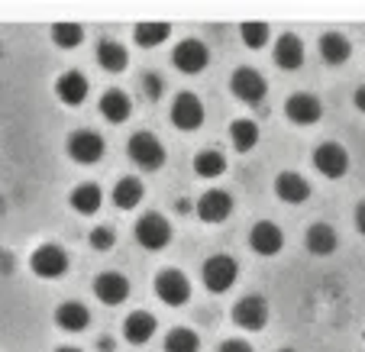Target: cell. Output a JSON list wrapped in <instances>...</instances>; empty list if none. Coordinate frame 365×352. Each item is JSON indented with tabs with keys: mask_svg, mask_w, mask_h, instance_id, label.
I'll use <instances>...</instances> for the list:
<instances>
[{
	"mask_svg": "<svg viewBox=\"0 0 365 352\" xmlns=\"http://www.w3.org/2000/svg\"><path fill=\"white\" fill-rule=\"evenodd\" d=\"M126 152H130V159L136 162L143 172H159V168L165 165V145L152 136V133H136V136H130Z\"/></svg>",
	"mask_w": 365,
	"mask_h": 352,
	"instance_id": "1",
	"label": "cell"
},
{
	"mask_svg": "<svg viewBox=\"0 0 365 352\" xmlns=\"http://www.w3.org/2000/svg\"><path fill=\"white\" fill-rule=\"evenodd\" d=\"M200 278H204L207 291L227 294V291L236 284V278H240V265H236V259H230V256H210L204 262V269H200Z\"/></svg>",
	"mask_w": 365,
	"mask_h": 352,
	"instance_id": "2",
	"label": "cell"
},
{
	"mask_svg": "<svg viewBox=\"0 0 365 352\" xmlns=\"http://www.w3.org/2000/svg\"><path fill=\"white\" fill-rule=\"evenodd\" d=\"M136 242L143 249H149V252H159V249H165L168 242H172V227H168V220L162 214H143L136 220Z\"/></svg>",
	"mask_w": 365,
	"mask_h": 352,
	"instance_id": "3",
	"label": "cell"
},
{
	"mask_svg": "<svg viewBox=\"0 0 365 352\" xmlns=\"http://www.w3.org/2000/svg\"><path fill=\"white\" fill-rule=\"evenodd\" d=\"M155 297L168 307L187 304V297H191V281H187V275L178 269L159 271V275H155Z\"/></svg>",
	"mask_w": 365,
	"mask_h": 352,
	"instance_id": "4",
	"label": "cell"
},
{
	"mask_svg": "<svg viewBox=\"0 0 365 352\" xmlns=\"http://www.w3.org/2000/svg\"><path fill=\"white\" fill-rule=\"evenodd\" d=\"M230 90H233L236 97H240L242 104L255 107L259 100H265V94H269V81L262 78V71H255V68H236L233 78H230Z\"/></svg>",
	"mask_w": 365,
	"mask_h": 352,
	"instance_id": "5",
	"label": "cell"
},
{
	"mask_svg": "<svg viewBox=\"0 0 365 352\" xmlns=\"http://www.w3.org/2000/svg\"><path fill=\"white\" fill-rule=\"evenodd\" d=\"M29 269L39 278H62L68 271V256H65V249L56 246V242H42L33 256H29Z\"/></svg>",
	"mask_w": 365,
	"mask_h": 352,
	"instance_id": "6",
	"label": "cell"
},
{
	"mask_svg": "<svg viewBox=\"0 0 365 352\" xmlns=\"http://www.w3.org/2000/svg\"><path fill=\"white\" fill-rule=\"evenodd\" d=\"M107 145H103V136L91 130H78L68 136V155L78 162V165H94V162L103 159Z\"/></svg>",
	"mask_w": 365,
	"mask_h": 352,
	"instance_id": "7",
	"label": "cell"
},
{
	"mask_svg": "<svg viewBox=\"0 0 365 352\" xmlns=\"http://www.w3.org/2000/svg\"><path fill=\"white\" fill-rule=\"evenodd\" d=\"M314 168H317L324 178H343L349 172V152H346L339 143H324L317 145V152H314Z\"/></svg>",
	"mask_w": 365,
	"mask_h": 352,
	"instance_id": "8",
	"label": "cell"
},
{
	"mask_svg": "<svg viewBox=\"0 0 365 352\" xmlns=\"http://www.w3.org/2000/svg\"><path fill=\"white\" fill-rule=\"evenodd\" d=\"M233 323L240 330H262L269 323V301L259 294H249L242 297L240 304L233 307Z\"/></svg>",
	"mask_w": 365,
	"mask_h": 352,
	"instance_id": "9",
	"label": "cell"
},
{
	"mask_svg": "<svg viewBox=\"0 0 365 352\" xmlns=\"http://www.w3.org/2000/svg\"><path fill=\"white\" fill-rule=\"evenodd\" d=\"M172 62H175V68H181L185 75H197V71L207 68L210 52H207V46L200 39H181L172 52Z\"/></svg>",
	"mask_w": 365,
	"mask_h": 352,
	"instance_id": "10",
	"label": "cell"
},
{
	"mask_svg": "<svg viewBox=\"0 0 365 352\" xmlns=\"http://www.w3.org/2000/svg\"><path fill=\"white\" fill-rule=\"evenodd\" d=\"M284 117L297 126H314L320 117H324V107H320V100L314 94L297 90V94L288 97V104H284Z\"/></svg>",
	"mask_w": 365,
	"mask_h": 352,
	"instance_id": "11",
	"label": "cell"
},
{
	"mask_svg": "<svg viewBox=\"0 0 365 352\" xmlns=\"http://www.w3.org/2000/svg\"><path fill=\"white\" fill-rule=\"evenodd\" d=\"M172 123L185 133H194L204 123V104L197 100V94H178L172 104Z\"/></svg>",
	"mask_w": 365,
	"mask_h": 352,
	"instance_id": "12",
	"label": "cell"
},
{
	"mask_svg": "<svg viewBox=\"0 0 365 352\" xmlns=\"http://www.w3.org/2000/svg\"><path fill=\"white\" fill-rule=\"evenodd\" d=\"M94 294H97V301L117 307L130 297V281H126L120 271H103V275L94 278Z\"/></svg>",
	"mask_w": 365,
	"mask_h": 352,
	"instance_id": "13",
	"label": "cell"
},
{
	"mask_svg": "<svg viewBox=\"0 0 365 352\" xmlns=\"http://www.w3.org/2000/svg\"><path fill=\"white\" fill-rule=\"evenodd\" d=\"M230 214H233V197H230L227 191H220V187L207 191L204 197L197 200V217L204 223H223Z\"/></svg>",
	"mask_w": 365,
	"mask_h": 352,
	"instance_id": "14",
	"label": "cell"
},
{
	"mask_svg": "<svg viewBox=\"0 0 365 352\" xmlns=\"http://www.w3.org/2000/svg\"><path fill=\"white\" fill-rule=\"evenodd\" d=\"M88 90H91V84L81 71H65L56 81V94L65 107H81L84 100H88Z\"/></svg>",
	"mask_w": 365,
	"mask_h": 352,
	"instance_id": "15",
	"label": "cell"
},
{
	"mask_svg": "<svg viewBox=\"0 0 365 352\" xmlns=\"http://www.w3.org/2000/svg\"><path fill=\"white\" fill-rule=\"evenodd\" d=\"M249 246H252L259 256H275L278 249L284 246V233L278 229V223L262 220V223H255L252 233H249Z\"/></svg>",
	"mask_w": 365,
	"mask_h": 352,
	"instance_id": "16",
	"label": "cell"
},
{
	"mask_svg": "<svg viewBox=\"0 0 365 352\" xmlns=\"http://www.w3.org/2000/svg\"><path fill=\"white\" fill-rule=\"evenodd\" d=\"M275 65L284 71H297L304 65V42L294 33H284L275 39Z\"/></svg>",
	"mask_w": 365,
	"mask_h": 352,
	"instance_id": "17",
	"label": "cell"
},
{
	"mask_svg": "<svg viewBox=\"0 0 365 352\" xmlns=\"http://www.w3.org/2000/svg\"><path fill=\"white\" fill-rule=\"evenodd\" d=\"M275 194L284 200V204H304L310 197V185L304 175L297 172H282L275 178Z\"/></svg>",
	"mask_w": 365,
	"mask_h": 352,
	"instance_id": "18",
	"label": "cell"
},
{
	"mask_svg": "<svg viewBox=\"0 0 365 352\" xmlns=\"http://www.w3.org/2000/svg\"><path fill=\"white\" fill-rule=\"evenodd\" d=\"M155 336V317L145 311H136L123 320V339L133 346H145L149 339Z\"/></svg>",
	"mask_w": 365,
	"mask_h": 352,
	"instance_id": "19",
	"label": "cell"
},
{
	"mask_svg": "<svg viewBox=\"0 0 365 352\" xmlns=\"http://www.w3.org/2000/svg\"><path fill=\"white\" fill-rule=\"evenodd\" d=\"M56 323L62 326L65 333H81V330H88V323H91V311L81 301H65L56 311Z\"/></svg>",
	"mask_w": 365,
	"mask_h": 352,
	"instance_id": "20",
	"label": "cell"
},
{
	"mask_svg": "<svg viewBox=\"0 0 365 352\" xmlns=\"http://www.w3.org/2000/svg\"><path fill=\"white\" fill-rule=\"evenodd\" d=\"M352 56V46L343 33H324L320 36V58L327 65H346Z\"/></svg>",
	"mask_w": 365,
	"mask_h": 352,
	"instance_id": "21",
	"label": "cell"
},
{
	"mask_svg": "<svg viewBox=\"0 0 365 352\" xmlns=\"http://www.w3.org/2000/svg\"><path fill=\"white\" fill-rule=\"evenodd\" d=\"M130 113H133V104H130V97H126L123 90L120 88L103 90V97H101V117L103 120H110V123H123Z\"/></svg>",
	"mask_w": 365,
	"mask_h": 352,
	"instance_id": "22",
	"label": "cell"
},
{
	"mask_svg": "<svg viewBox=\"0 0 365 352\" xmlns=\"http://www.w3.org/2000/svg\"><path fill=\"white\" fill-rule=\"evenodd\" d=\"M336 229L327 227V223H314V227H307V233H304V246L314 252V256H330L333 249H336Z\"/></svg>",
	"mask_w": 365,
	"mask_h": 352,
	"instance_id": "23",
	"label": "cell"
},
{
	"mask_svg": "<svg viewBox=\"0 0 365 352\" xmlns=\"http://www.w3.org/2000/svg\"><path fill=\"white\" fill-rule=\"evenodd\" d=\"M68 204H71V210H75V214L94 217L97 210H101V204H103V194H101V187H97V185H78L75 191L68 194Z\"/></svg>",
	"mask_w": 365,
	"mask_h": 352,
	"instance_id": "24",
	"label": "cell"
},
{
	"mask_svg": "<svg viewBox=\"0 0 365 352\" xmlns=\"http://www.w3.org/2000/svg\"><path fill=\"white\" fill-rule=\"evenodd\" d=\"M97 65H101L103 71H123L126 65H130V56H126V48L120 46V42L113 39H101V46H97Z\"/></svg>",
	"mask_w": 365,
	"mask_h": 352,
	"instance_id": "25",
	"label": "cell"
},
{
	"mask_svg": "<svg viewBox=\"0 0 365 352\" xmlns=\"http://www.w3.org/2000/svg\"><path fill=\"white\" fill-rule=\"evenodd\" d=\"M143 194H145L143 181L126 175V178H120L117 187H113V204H117L120 210H133V207H139V204H143Z\"/></svg>",
	"mask_w": 365,
	"mask_h": 352,
	"instance_id": "26",
	"label": "cell"
},
{
	"mask_svg": "<svg viewBox=\"0 0 365 352\" xmlns=\"http://www.w3.org/2000/svg\"><path fill=\"white\" fill-rule=\"evenodd\" d=\"M194 172H197V178H220L227 172V159L217 149H200L194 155Z\"/></svg>",
	"mask_w": 365,
	"mask_h": 352,
	"instance_id": "27",
	"label": "cell"
},
{
	"mask_svg": "<svg viewBox=\"0 0 365 352\" xmlns=\"http://www.w3.org/2000/svg\"><path fill=\"white\" fill-rule=\"evenodd\" d=\"M168 36H172V26H168V23H139V26L133 29V39H136V46H143V48L162 46Z\"/></svg>",
	"mask_w": 365,
	"mask_h": 352,
	"instance_id": "28",
	"label": "cell"
},
{
	"mask_svg": "<svg viewBox=\"0 0 365 352\" xmlns=\"http://www.w3.org/2000/svg\"><path fill=\"white\" fill-rule=\"evenodd\" d=\"M230 139H233L236 152H249L255 143H259V126L252 120H233L230 123Z\"/></svg>",
	"mask_w": 365,
	"mask_h": 352,
	"instance_id": "29",
	"label": "cell"
},
{
	"mask_svg": "<svg viewBox=\"0 0 365 352\" xmlns=\"http://www.w3.org/2000/svg\"><path fill=\"white\" fill-rule=\"evenodd\" d=\"M200 339L191 326H175L172 333H165V352H197Z\"/></svg>",
	"mask_w": 365,
	"mask_h": 352,
	"instance_id": "30",
	"label": "cell"
},
{
	"mask_svg": "<svg viewBox=\"0 0 365 352\" xmlns=\"http://www.w3.org/2000/svg\"><path fill=\"white\" fill-rule=\"evenodd\" d=\"M84 39V29L78 26V23H56L52 26V42H56L58 48H78Z\"/></svg>",
	"mask_w": 365,
	"mask_h": 352,
	"instance_id": "31",
	"label": "cell"
},
{
	"mask_svg": "<svg viewBox=\"0 0 365 352\" xmlns=\"http://www.w3.org/2000/svg\"><path fill=\"white\" fill-rule=\"evenodd\" d=\"M240 39L246 42V48H262L269 42V23H259V20H246L240 26Z\"/></svg>",
	"mask_w": 365,
	"mask_h": 352,
	"instance_id": "32",
	"label": "cell"
},
{
	"mask_svg": "<svg viewBox=\"0 0 365 352\" xmlns=\"http://www.w3.org/2000/svg\"><path fill=\"white\" fill-rule=\"evenodd\" d=\"M113 242H117V233H113V227H94V229H91V249H97V252H107V249H113Z\"/></svg>",
	"mask_w": 365,
	"mask_h": 352,
	"instance_id": "33",
	"label": "cell"
},
{
	"mask_svg": "<svg viewBox=\"0 0 365 352\" xmlns=\"http://www.w3.org/2000/svg\"><path fill=\"white\" fill-rule=\"evenodd\" d=\"M162 90H165V81H162L159 71H145L143 75V94L149 97V100H159Z\"/></svg>",
	"mask_w": 365,
	"mask_h": 352,
	"instance_id": "34",
	"label": "cell"
},
{
	"mask_svg": "<svg viewBox=\"0 0 365 352\" xmlns=\"http://www.w3.org/2000/svg\"><path fill=\"white\" fill-rule=\"evenodd\" d=\"M220 352H252V346H249L246 339H227V343L220 346Z\"/></svg>",
	"mask_w": 365,
	"mask_h": 352,
	"instance_id": "35",
	"label": "cell"
},
{
	"mask_svg": "<svg viewBox=\"0 0 365 352\" xmlns=\"http://www.w3.org/2000/svg\"><path fill=\"white\" fill-rule=\"evenodd\" d=\"M356 229L365 236V200H362V204H359V207H356Z\"/></svg>",
	"mask_w": 365,
	"mask_h": 352,
	"instance_id": "36",
	"label": "cell"
},
{
	"mask_svg": "<svg viewBox=\"0 0 365 352\" xmlns=\"http://www.w3.org/2000/svg\"><path fill=\"white\" fill-rule=\"evenodd\" d=\"M356 107L365 113V88H359V90H356Z\"/></svg>",
	"mask_w": 365,
	"mask_h": 352,
	"instance_id": "37",
	"label": "cell"
},
{
	"mask_svg": "<svg viewBox=\"0 0 365 352\" xmlns=\"http://www.w3.org/2000/svg\"><path fill=\"white\" fill-rule=\"evenodd\" d=\"M97 349H101V352H113V339H101V343H97Z\"/></svg>",
	"mask_w": 365,
	"mask_h": 352,
	"instance_id": "38",
	"label": "cell"
},
{
	"mask_svg": "<svg viewBox=\"0 0 365 352\" xmlns=\"http://www.w3.org/2000/svg\"><path fill=\"white\" fill-rule=\"evenodd\" d=\"M175 210H178V214H187V210H191V204H187V200H178V204H175Z\"/></svg>",
	"mask_w": 365,
	"mask_h": 352,
	"instance_id": "39",
	"label": "cell"
},
{
	"mask_svg": "<svg viewBox=\"0 0 365 352\" xmlns=\"http://www.w3.org/2000/svg\"><path fill=\"white\" fill-rule=\"evenodd\" d=\"M56 352H81V349H78V346H58Z\"/></svg>",
	"mask_w": 365,
	"mask_h": 352,
	"instance_id": "40",
	"label": "cell"
},
{
	"mask_svg": "<svg viewBox=\"0 0 365 352\" xmlns=\"http://www.w3.org/2000/svg\"><path fill=\"white\" fill-rule=\"evenodd\" d=\"M278 352H294V349H278Z\"/></svg>",
	"mask_w": 365,
	"mask_h": 352,
	"instance_id": "41",
	"label": "cell"
}]
</instances>
